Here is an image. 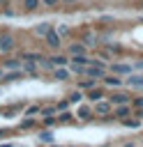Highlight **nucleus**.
<instances>
[{
  "mask_svg": "<svg viewBox=\"0 0 143 147\" xmlns=\"http://www.w3.org/2000/svg\"><path fill=\"white\" fill-rule=\"evenodd\" d=\"M12 48H14V37L12 34H0V51L9 53Z\"/></svg>",
  "mask_w": 143,
  "mask_h": 147,
  "instance_id": "nucleus-1",
  "label": "nucleus"
},
{
  "mask_svg": "<svg viewBox=\"0 0 143 147\" xmlns=\"http://www.w3.org/2000/svg\"><path fill=\"white\" fill-rule=\"evenodd\" d=\"M46 44H48V46H51V48H60V34H58V32H53V30H51V32H48V34H46Z\"/></svg>",
  "mask_w": 143,
  "mask_h": 147,
  "instance_id": "nucleus-2",
  "label": "nucleus"
},
{
  "mask_svg": "<svg viewBox=\"0 0 143 147\" xmlns=\"http://www.w3.org/2000/svg\"><path fill=\"white\" fill-rule=\"evenodd\" d=\"M85 74L92 76V78H104V67H85Z\"/></svg>",
  "mask_w": 143,
  "mask_h": 147,
  "instance_id": "nucleus-3",
  "label": "nucleus"
},
{
  "mask_svg": "<svg viewBox=\"0 0 143 147\" xmlns=\"http://www.w3.org/2000/svg\"><path fill=\"white\" fill-rule=\"evenodd\" d=\"M111 106H113V103H106V101H95V113L106 115V113L111 110Z\"/></svg>",
  "mask_w": 143,
  "mask_h": 147,
  "instance_id": "nucleus-4",
  "label": "nucleus"
},
{
  "mask_svg": "<svg viewBox=\"0 0 143 147\" xmlns=\"http://www.w3.org/2000/svg\"><path fill=\"white\" fill-rule=\"evenodd\" d=\"M48 62H51V64H55V67H65L69 60H67L65 55H53V57H48Z\"/></svg>",
  "mask_w": 143,
  "mask_h": 147,
  "instance_id": "nucleus-5",
  "label": "nucleus"
},
{
  "mask_svg": "<svg viewBox=\"0 0 143 147\" xmlns=\"http://www.w3.org/2000/svg\"><path fill=\"white\" fill-rule=\"evenodd\" d=\"M111 71H113V74H131V67H129V64H113Z\"/></svg>",
  "mask_w": 143,
  "mask_h": 147,
  "instance_id": "nucleus-6",
  "label": "nucleus"
},
{
  "mask_svg": "<svg viewBox=\"0 0 143 147\" xmlns=\"http://www.w3.org/2000/svg\"><path fill=\"white\" fill-rule=\"evenodd\" d=\"M127 101H129V96H127V94H122V92H118V94H113V96H111V103H115V106L127 103Z\"/></svg>",
  "mask_w": 143,
  "mask_h": 147,
  "instance_id": "nucleus-7",
  "label": "nucleus"
},
{
  "mask_svg": "<svg viewBox=\"0 0 143 147\" xmlns=\"http://www.w3.org/2000/svg\"><path fill=\"white\" fill-rule=\"evenodd\" d=\"M76 115H78L81 119H90V115H92V110H90L88 106H81V108L76 110Z\"/></svg>",
  "mask_w": 143,
  "mask_h": 147,
  "instance_id": "nucleus-8",
  "label": "nucleus"
},
{
  "mask_svg": "<svg viewBox=\"0 0 143 147\" xmlns=\"http://www.w3.org/2000/svg\"><path fill=\"white\" fill-rule=\"evenodd\" d=\"M51 30H53V25H51V23H42V25H37V34H44V37H46Z\"/></svg>",
  "mask_w": 143,
  "mask_h": 147,
  "instance_id": "nucleus-9",
  "label": "nucleus"
},
{
  "mask_svg": "<svg viewBox=\"0 0 143 147\" xmlns=\"http://www.w3.org/2000/svg\"><path fill=\"white\" fill-rule=\"evenodd\" d=\"M69 51H72V55H83V53H85V46H83V44H72Z\"/></svg>",
  "mask_w": 143,
  "mask_h": 147,
  "instance_id": "nucleus-10",
  "label": "nucleus"
},
{
  "mask_svg": "<svg viewBox=\"0 0 143 147\" xmlns=\"http://www.w3.org/2000/svg\"><path fill=\"white\" fill-rule=\"evenodd\" d=\"M127 115H129V108H127L125 103H120V106L115 108V117H120V119H122V117H127Z\"/></svg>",
  "mask_w": 143,
  "mask_h": 147,
  "instance_id": "nucleus-11",
  "label": "nucleus"
},
{
  "mask_svg": "<svg viewBox=\"0 0 143 147\" xmlns=\"http://www.w3.org/2000/svg\"><path fill=\"white\" fill-rule=\"evenodd\" d=\"M122 80L120 78H115V76H108V78H104V85H108V87H118Z\"/></svg>",
  "mask_w": 143,
  "mask_h": 147,
  "instance_id": "nucleus-12",
  "label": "nucleus"
},
{
  "mask_svg": "<svg viewBox=\"0 0 143 147\" xmlns=\"http://www.w3.org/2000/svg\"><path fill=\"white\" fill-rule=\"evenodd\" d=\"M88 99H90V101H99V99H101V90H95V87H92V90L88 92Z\"/></svg>",
  "mask_w": 143,
  "mask_h": 147,
  "instance_id": "nucleus-13",
  "label": "nucleus"
},
{
  "mask_svg": "<svg viewBox=\"0 0 143 147\" xmlns=\"http://www.w3.org/2000/svg\"><path fill=\"white\" fill-rule=\"evenodd\" d=\"M81 101H83V94H81V92H78V90H76V92H72V94H69V103H81Z\"/></svg>",
  "mask_w": 143,
  "mask_h": 147,
  "instance_id": "nucleus-14",
  "label": "nucleus"
},
{
  "mask_svg": "<svg viewBox=\"0 0 143 147\" xmlns=\"http://www.w3.org/2000/svg\"><path fill=\"white\" fill-rule=\"evenodd\" d=\"M72 62H74V64H90V60H88L85 55H74Z\"/></svg>",
  "mask_w": 143,
  "mask_h": 147,
  "instance_id": "nucleus-15",
  "label": "nucleus"
},
{
  "mask_svg": "<svg viewBox=\"0 0 143 147\" xmlns=\"http://www.w3.org/2000/svg\"><path fill=\"white\" fill-rule=\"evenodd\" d=\"M129 85H134V87H143V76H131V78H129Z\"/></svg>",
  "mask_w": 143,
  "mask_h": 147,
  "instance_id": "nucleus-16",
  "label": "nucleus"
},
{
  "mask_svg": "<svg viewBox=\"0 0 143 147\" xmlns=\"http://www.w3.org/2000/svg\"><path fill=\"white\" fill-rule=\"evenodd\" d=\"M39 140H42V142H51V140H53V133H48V131H42V133H39Z\"/></svg>",
  "mask_w": 143,
  "mask_h": 147,
  "instance_id": "nucleus-17",
  "label": "nucleus"
},
{
  "mask_svg": "<svg viewBox=\"0 0 143 147\" xmlns=\"http://www.w3.org/2000/svg\"><path fill=\"white\" fill-rule=\"evenodd\" d=\"M72 71L74 74H85V64H74L72 62Z\"/></svg>",
  "mask_w": 143,
  "mask_h": 147,
  "instance_id": "nucleus-18",
  "label": "nucleus"
},
{
  "mask_svg": "<svg viewBox=\"0 0 143 147\" xmlns=\"http://www.w3.org/2000/svg\"><path fill=\"white\" fill-rule=\"evenodd\" d=\"M67 76H69V71H67V69H58V71H55V78H58V80H65Z\"/></svg>",
  "mask_w": 143,
  "mask_h": 147,
  "instance_id": "nucleus-19",
  "label": "nucleus"
},
{
  "mask_svg": "<svg viewBox=\"0 0 143 147\" xmlns=\"http://www.w3.org/2000/svg\"><path fill=\"white\" fill-rule=\"evenodd\" d=\"M122 124H125V126H131V129H134V126H138V119H129V117H122Z\"/></svg>",
  "mask_w": 143,
  "mask_h": 147,
  "instance_id": "nucleus-20",
  "label": "nucleus"
},
{
  "mask_svg": "<svg viewBox=\"0 0 143 147\" xmlns=\"http://www.w3.org/2000/svg\"><path fill=\"white\" fill-rule=\"evenodd\" d=\"M18 67H21V64H18L16 60H7V62H5V69H18Z\"/></svg>",
  "mask_w": 143,
  "mask_h": 147,
  "instance_id": "nucleus-21",
  "label": "nucleus"
},
{
  "mask_svg": "<svg viewBox=\"0 0 143 147\" xmlns=\"http://www.w3.org/2000/svg\"><path fill=\"white\" fill-rule=\"evenodd\" d=\"M39 113H42L44 117H48V115H53V113H55V106H48V108H42Z\"/></svg>",
  "mask_w": 143,
  "mask_h": 147,
  "instance_id": "nucleus-22",
  "label": "nucleus"
},
{
  "mask_svg": "<svg viewBox=\"0 0 143 147\" xmlns=\"http://www.w3.org/2000/svg\"><path fill=\"white\" fill-rule=\"evenodd\" d=\"M23 2H25V9H35L39 5V0H23Z\"/></svg>",
  "mask_w": 143,
  "mask_h": 147,
  "instance_id": "nucleus-23",
  "label": "nucleus"
},
{
  "mask_svg": "<svg viewBox=\"0 0 143 147\" xmlns=\"http://www.w3.org/2000/svg\"><path fill=\"white\" fill-rule=\"evenodd\" d=\"M5 80H16V78H21V74L18 71H14V74H7V76H2Z\"/></svg>",
  "mask_w": 143,
  "mask_h": 147,
  "instance_id": "nucleus-24",
  "label": "nucleus"
},
{
  "mask_svg": "<svg viewBox=\"0 0 143 147\" xmlns=\"http://www.w3.org/2000/svg\"><path fill=\"white\" fill-rule=\"evenodd\" d=\"M72 117H74V115H72V113H67V110H65V113H62V115H60V117H58V119H60V122H69V119H72Z\"/></svg>",
  "mask_w": 143,
  "mask_h": 147,
  "instance_id": "nucleus-25",
  "label": "nucleus"
},
{
  "mask_svg": "<svg viewBox=\"0 0 143 147\" xmlns=\"http://www.w3.org/2000/svg\"><path fill=\"white\" fill-rule=\"evenodd\" d=\"M85 44H88V46H95V44H97V39H95L92 34H88V37H85Z\"/></svg>",
  "mask_w": 143,
  "mask_h": 147,
  "instance_id": "nucleus-26",
  "label": "nucleus"
},
{
  "mask_svg": "<svg viewBox=\"0 0 143 147\" xmlns=\"http://www.w3.org/2000/svg\"><path fill=\"white\" fill-rule=\"evenodd\" d=\"M35 113H39V106H30V108L25 110V115H35Z\"/></svg>",
  "mask_w": 143,
  "mask_h": 147,
  "instance_id": "nucleus-27",
  "label": "nucleus"
},
{
  "mask_svg": "<svg viewBox=\"0 0 143 147\" xmlns=\"http://www.w3.org/2000/svg\"><path fill=\"white\" fill-rule=\"evenodd\" d=\"M44 124H46V126H51V124H55V117H53V115H48V117H44Z\"/></svg>",
  "mask_w": 143,
  "mask_h": 147,
  "instance_id": "nucleus-28",
  "label": "nucleus"
},
{
  "mask_svg": "<svg viewBox=\"0 0 143 147\" xmlns=\"http://www.w3.org/2000/svg\"><path fill=\"white\" fill-rule=\"evenodd\" d=\"M78 87H85V90H88V87H95V80H85V83H81Z\"/></svg>",
  "mask_w": 143,
  "mask_h": 147,
  "instance_id": "nucleus-29",
  "label": "nucleus"
},
{
  "mask_svg": "<svg viewBox=\"0 0 143 147\" xmlns=\"http://www.w3.org/2000/svg\"><path fill=\"white\" fill-rule=\"evenodd\" d=\"M32 124H35L32 119H23V122H21V126H23V129H28V126H32Z\"/></svg>",
  "mask_w": 143,
  "mask_h": 147,
  "instance_id": "nucleus-30",
  "label": "nucleus"
},
{
  "mask_svg": "<svg viewBox=\"0 0 143 147\" xmlns=\"http://www.w3.org/2000/svg\"><path fill=\"white\" fill-rule=\"evenodd\" d=\"M134 106H136V108H143V96H138V99H134Z\"/></svg>",
  "mask_w": 143,
  "mask_h": 147,
  "instance_id": "nucleus-31",
  "label": "nucleus"
},
{
  "mask_svg": "<svg viewBox=\"0 0 143 147\" xmlns=\"http://www.w3.org/2000/svg\"><path fill=\"white\" fill-rule=\"evenodd\" d=\"M42 2H44V5H48V7H53V5H58L60 0H42Z\"/></svg>",
  "mask_w": 143,
  "mask_h": 147,
  "instance_id": "nucleus-32",
  "label": "nucleus"
},
{
  "mask_svg": "<svg viewBox=\"0 0 143 147\" xmlns=\"http://www.w3.org/2000/svg\"><path fill=\"white\" fill-rule=\"evenodd\" d=\"M5 133H7V131H2V129H0V138H2V136H5Z\"/></svg>",
  "mask_w": 143,
  "mask_h": 147,
  "instance_id": "nucleus-33",
  "label": "nucleus"
},
{
  "mask_svg": "<svg viewBox=\"0 0 143 147\" xmlns=\"http://www.w3.org/2000/svg\"><path fill=\"white\" fill-rule=\"evenodd\" d=\"M125 147H134V145H131V142H127V145H125Z\"/></svg>",
  "mask_w": 143,
  "mask_h": 147,
  "instance_id": "nucleus-34",
  "label": "nucleus"
},
{
  "mask_svg": "<svg viewBox=\"0 0 143 147\" xmlns=\"http://www.w3.org/2000/svg\"><path fill=\"white\" fill-rule=\"evenodd\" d=\"M0 147H12V145H0Z\"/></svg>",
  "mask_w": 143,
  "mask_h": 147,
  "instance_id": "nucleus-35",
  "label": "nucleus"
},
{
  "mask_svg": "<svg viewBox=\"0 0 143 147\" xmlns=\"http://www.w3.org/2000/svg\"><path fill=\"white\" fill-rule=\"evenodd\" d=\"M2 76H5V74H2V69H0V78H2Z\"/></svg>",
  "mask_w": 143,
  "mask_h": 147,
  "instance_id": "nucleus-36",
  "label": "nucleus"
},
{
  "mask_svg": "<svg viewBox=\"0 0 143 147\" xmlns=\"http://www.w3.org/2000/svg\"><path fill=\"white\" fill-rule=\"evenodd\" d=\"M65 2H76V0H65Z\"/></svg>",
  "mask_w": 143,
  "mask_h": 147,
  "instance_id": "nucleus-37",
  "label": "nucleus"
}]
</instances>
